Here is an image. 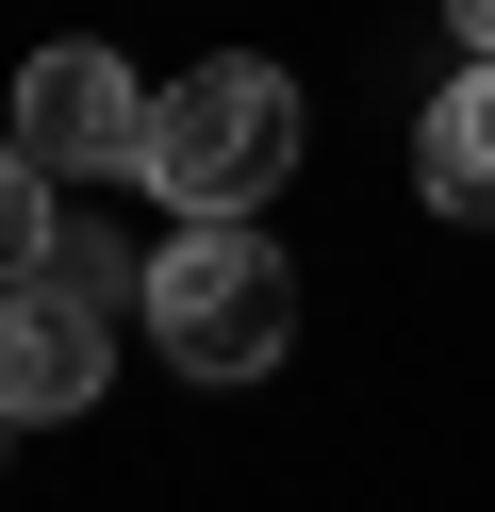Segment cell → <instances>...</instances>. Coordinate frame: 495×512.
I'll return each instance as SVG.
<instances>
[{
  "instance_id": "1",
  "label": "cell",
  "mask_w": 495,
  "mask_h": 512,
  "mask_svg": "<svg viewBox=\"0 0 495 512\" xmlns=\"http://www.w3.org/2000/svg\"><path fill=\"white\" fill-rule=\"evenodd\" d=\"M149 347L182 380H281L297 364V248L264 232V215H165L149 248Z\"/></svg>"
},
{
  "instance_id": "2",
  "label": "cell",
  "mask_w": 495,
  "mask_h": 512,
  "mask_svg": "<svg viewBox=\"0 0 495 512\" xmlns=\"http://www.w3.org/2000/svg\"><path fill=\"white\" fill-rule=\"evenodd\" d=\"M297 67H264V50H215V67H182L149 100V149H132V182H149L165 215H264L297 182Z\"/></svg>"
},
{
  "instance_id": "3",
  "label": "cell",
  "mask_w": 495,
  "mask_h": 512,
  "mask_svg": "<svg viewBox=\"0 0 495 512\" xmlns=\"http://www.w3.org/2000/svg\"><path fill=\"white\" fill-rule=\"evenodd\" d=\"M17 149H33L50 182H132V149H149V83H132L116 50H83V34L33 50V67H17Z\"/></svg>"
},
{
  "instance_id": "4",
  "label": "cell",
  "mask_w": 495,
  "mask_h": 512,
  "mask_svg": "<svg viewBox=\"0 0 495 512\" xmlns=\"http://www.w3.org/2000/svg\"><path fill=\"white\" fill-rule=\"evenodd\" d=\"M116 380V314H83L66 281H0V413L50 430V413H99Z\"/></svg>"
},
{
  "instance_id": "5",
  "label": "cell",
  "mask_w": 495,
  "mask_h": 512,
  "mask_svg": "<svg viewBox=\"0 0 495 512\" xmlns=\"http://www.w3.org/2000/svg\"><path fill=\"white\" fill-rule=\"evenodd\" d=\"M413 182H429V215H462V232H495V67H462L446 100L413 116Z\"/></svg>"
},
{
  "instance_id": "6",
  "label": "cell",
  "mask_w": 495,
  "mask_h": 512,
  "mask_svg": "<svg viewBox=\"0 0 495 512\" xmlns=\"http://www.w3.org/2000/svg\"><path fill=\"white\" fill-rule=\"evenodd\" d=\"M50 199H66V182L33 166L17 133H0V281H50V248H66V215H50Z\"/></svg>"
},
{
  "instance_id": "7",
  "label": "cell",
  "mask_w": 495,
  "mask_h": 512,
  "mask_svg": "<svg viewBox=\"0 0 495 512\" xmlns=\"http://www.w3.org/2000/svg\"><path fill=\"white\" fill-rule=\"evenodd\" d=\"M50 281H66L83 314H149V248H116V232H66V248H50Z\"/></svg>"
},
{
  "instance_id": "8",
  "label": "cell",
  "mask_w": 495,
  "mask_h": 512,
  "mask_svg": "<svg viewBox=\"0 0 495 512\" xmlns=\"http://www.w3.org/2000/svg\"><path fill=\"white\" fill-rule=\"evenodd\" d=\"M446 34H462V67H495V0H446Z\"/></svg>"
},
{
  "instance_id": "9",
  "label": "cell",
  "mask_w": 495,
  "mask_h": 512,
  "mask_svg": "<svg viewBox=\"0 0 495 512\" xmlns=\"http://www.w3.org/2000/svg\"><path fill=\"white\" fill-rule=\"evenodd\" d=\"M0 430H17V413H0Z\"/></svg>"
}]
</instances>
